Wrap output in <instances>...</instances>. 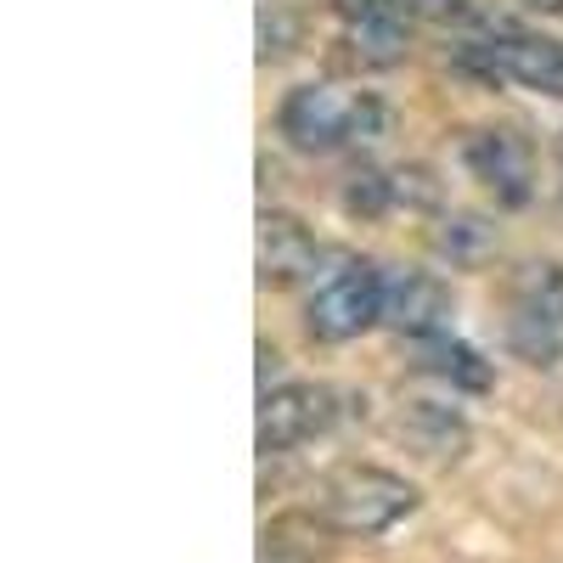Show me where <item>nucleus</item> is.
Masks as SVG:
<instances>
[{"instance_id":"obj_1","label":"nucleus","mask_w":563,"mask_h":563,"mask_svg":"<svg viewBox=\"0 0 563 563\" xmlns=\"http://www.w3.org/2000/svg\"><path fill=\"white\" fill-rule=\"evenodd\" d=\"M411 507H417V490L400 474L372 467V462L339 467V474L321 485V519L333 530H344V536H384L389 525L406 519Z\"/></svg>"},{"instance_id":"obj_2","label":"nucleus","mask_w":563,"mask_h":563,"mask_svg":"<svg viewBox=\"0 0 563 563\" xmlns=\"http://www.w3.org/2000/svg\"><path fill=\"white\" fill-rule=\"evenodd\" d=\"M456 63L479 79H519L547 97H563V45L547 34H519V29H496L490 40H467Z\"/></svg>"},{"instance_id":"obj_3","label":"nucleus","mask_w":563,"mask_h":563,"mask_svg":"<svg viewBox=\"0 0 563 563\" xmlns=\"http://www.w3.org/2000/svg\"><path fill=\"white\" fill-rule=\"evenodd\" d=\"M384 299H389L384 271L361 260V265H344L333 282H321L305 321H310V333L321 344H350V339L366 333V327L384 321Z\"/></svg>"},{"instance_id":"obj_4","label":"nucleus","mask_w":563,"mask_h":563,"mask_svg":"<svg viewBox=\"0 0 563 563\" xmlns=\"http://www.w3.org/2000/svg\"><path fill=\"white\" fill-rule=\"evenodd\" d=\"M327 422H333V389H321V384L265 389V400H260V451L282 456V451L316 440Z\"/></svg>"},{"instance_id":"obj_5","label":"nucleus","mask_w":563,"mask_h":563,"mask_svg":"<svg viewBox=\"0 0 563 563\" xmlns=\"http://www.w3.org/2000/svg\"><path fill=\"white\" fill-rule=\"evenodd\" d=\"M276 124L299 153H327V147H339V141H355V102L333 97V90H321V85H299V90H288Z\"/></svg>"},{"instance_id":"obj_6","label":"nucleus","mask_w":563,"mask_h":563,"mask_svg":"<svg viewBox=\"0 0 563 563\" xmlns=\"http://www.w3.org/2000/svg\"><path fill=\"white\" fill-rule=\"evenodd\" d=\"M462 164L474 169V180L490 186L496 203H530V147L512 130H474L462 141Z\"/></svg>"},{"instance_id":"obj_7","label":"nucleus","mask_w":563,"mask_h":563,"mask_svg":"<svg viewBox=\"0 0 563 563\" xmlns=\"http://www.w3.org/2000/svg\"><path fill=\"white\" fill-rule=\"evenodd\" d=\"M316 260H321V249L294 214L260 220V282L265 288H294V282H305L316 271Z\"/></svg>"},{"instance_id":"obj_8","label":"nucleus","mask_w":563,"mask_h":563,"mask_svg":"<svg viewBox=\"0 0 563 563\" xmlns=\"http://www.w3.org/2000/svg\"><path fill=\"white\" fill-rule=\"evenodd\" d=\"M451 316V299L440 288V276L429 271H406L389 282V299H384V321L406 339H434Z\"/></svg>"},{"instance_id":"obj_9","label":"nucleus","mask_w":563,"mask_h":563,"mask_svg":"<svg viewBox=\"0 0 563 563\" xmlns=\"http://www.w3.org/2000/svg\"><path fill=\"white\" fill-rule=\"evenodd\" d=\"M400 429H406V440L417 451H429V456H456L462 440H467V422L451 406H440V400H411L400 411Z\"/></svg>"},{"instance_id":"obj_10","label":"nucleus","mask_w":563,"mask_h":563,"mask_svg":"<svg viewBox=\"0 0 563 563\" xmlns=\"http://www.w3.org/2000/svg\"><path fill=\"white\" fill-rule=\"evenodd\" d=\"M422 366L440 372V378H445V384H456V389H485V384H490V366H485L474 350H467V344L445 339V333L422 339Z\"/></svg>"},{"instance_id":"obj_11","label":"nucleus","mask_w":563,"mask_h":563,"mask_svg":"<svg viewBox=\"0 0 563 563\" xmlns=\"http://www.w3.org/2000/svg\"><path fill=\"white\" fill-rule=\"evenodd\" d=\"M350 40H355V63L389 68V63L406 57V18L389 12V18H372V23H350Z\"/></svg>"},{"instance_id":"obj_12","label":"nucleus","mask_w":563,"mask_h":563,"mask_svg":"<svg viewBox=\"0 0 563 563\" xmlns=\"http://www.w3.org/2000/svg\"><path fill=\"white\" fill-rule=\"evenodd\" d=\"M512 350H519L525 361H536V366H552L558 350H563L558 321H547V316H536V310H519V316H512Z\"/></svg>"},{"instance_id":"obj_13","label":"nucleus","mask_w":563,"mask_h":563,"mask_svg":"<svg viewBox=\"0 0 563 563\" xmlns=\"http://www.w3.org/2000/svg\"><path fill=\"white\" fill-rule=\"evenodd\" d=\"M389 203H395V175H384V169H355V175L344 180V209H350V214L378 220Z\"/></svg>"},{"instance_id":"obj_14","label":"nucleus","mask_w":563,"mask_h":563,"mask_svg":"<svg viewBox=\"0 0 563 563\" xmlns=\"http://www.w3.org/2000/svg\"><path fill=\"white\" fill-rule=\"evenodd\" d=\"M525 310L563 327V265H530L525 271Z\"/></svg>"},{"instance_id":"obj_15","label":"nucleus","mask_w":563,"mask_h":563,"mask_svg":"<svg viewBox=\"0 0 563 563\" xmlns=\"http://www.w3.org/2000/svg\"><path fill=\"white\" fill-rule=\"evenodd\" d=\"M395 12L417 23H462L474 18V0H395Z\"/></svg>"},{"instance_id":"obj_16","label":"nucleus","mask_w":563,"mask_h":563,"mask_svg":"<svg viewBox=\"0 0 563 563\" xmlns=\"http://www.w3.org/2000/svg\"><path fill=\"white\" fill-rule=\"evenodd\" d=\"M440 198V186H434V175L429 169H395V203H417V209H429Z\"/></svg>"},{"instance_id":"obj_17","label":"nucleus","mask_w":563,"mask_h":563,"mask_svg":"<svg viewBox=\"0 0 563 563\" xmlns=\"http://www.w3.org/2000/svg\"><path fill=\"white\" fill-rule=\"evenodd\" d=\"M395 0H339V18L344 23H372V18H389Z\"/></svg>"},{"instance_id":"obj_18","label":"nucleus","mask_w":563,"mask_h":563,"mask_svg":"<svg viewBox=\"0 0 563 563\" xmlns=\"http://www.w3.org/2000/svg\"><path fill=\"white\" fill-rule=\"evenodd\" d=\"M530 12H547V18H563V0H525Z\"/></svg>"},{"instance_id":"obj_19","label":"nucleus","mask_w":563,"mask_h":563,"mask_svg":"<svg viewBox=\"0 0 563 563\" xmlns=\"http://www.w3.org/2000/svg\"><path fill=\"white\" fill-rule=\"evenodd\" d=\"M558 186H563V135H558Z\"/></svg>"}]
</instances>
